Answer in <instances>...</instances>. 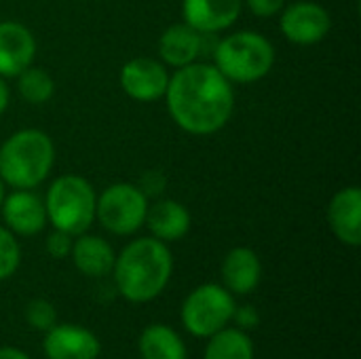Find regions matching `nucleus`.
<instances>
[{
  "label": "nucleus",
  "mask_w": 361,
  "mask_h": 359,
  "mask_svg": "<svg viewBox=\"0 0 361 359\" xmlns=\"http://www.w3.org/2000/svg\"><path fill=\"white\" fill-rule=\"evenodd\" d=\"M165 97L176 125L195 135L220 131L235 106L231 80L216 66L195 61L176 70Z\"/></svg>",
  "instance_id": "1"
},
{
  "label": "nucleus",
  "mask_w": 361,
  "mask_h": 359,
  "mask_svg": "<svg viewBox=\"0 0 361 359\" xmlns=\"http://www.w3.org/2000/svg\"><path fill=\"white\" fill-rule=\"evenodd\" d=\"M173 258L154 237L131 241L114 260V284L129 303H150L169 284Z\"/></svg>",
  "instance_id": "2"
},
{
  "label": "nucleus",
  "mask_w": 361,
  "mask_h": 359,
  "mask_svg": "<svg viewBox=\"0 0 361 359\" xmlns=\"http://www.w3.org/2000/svg\"><path fill=\"white\" fill-rule=\"evenodd\" d=\"M53 161L55 148L44 131H17L0 146V180L17 190H30L49 176Z\"/></svg>",
  "instance_id": "3"
},
{
  "label": "nucleus",
  "mask_w": 361,
  "mask_h": 359,
  "mask_svg": "<svg viewBox=\"0 0 361 359\" xmlns=\"http://www.w3.org/2000/svg\"><path fill=\"white\" fill-rule=\"evenodd\" d=\"M216 68L235 83H256L264 78L273 63V44L258 32H237L218 42Z\"/></svg>",
  "instance_id": "4"
},
{
  "label": "nucleus",
  "mask_w": 361,
  "mask_h": 359,
  "mask_svg": "<svg viewBox=\"0 0 361 359\" xmlns=\"http://www.w3.org/2000/svg\"><path fill=\"white\" fill-rule=\"evenodd\" d=\"M95 203L97 199L93 186L85 178L61 176L47 193V220H51L57 231H63L72 237L82 235L95 218Z\"/></svg>",
  "instance_id": "5"
},
{
  "label": "nucleus",
  "mask_w": 361,
  "mask_h": 359,
  "mask_svg": "<svg viewBox=\"0 0 361 359\" xmlns=\"http://www.w3.org/2000/svg\"><path fill=\"white\" fill-rule=\"evenodd\" d=\"M235 300L224 286L205 284L192 290L182 305L184 328L199 339H209L233 320Z\"/></svg>",
  "instance_id": "6"
},
{
  "label": "nucleus",
  "mask_w": 361,
  "mask_h": 359,
  "mask_svg": "<svg viewBox=\"0 0 361 359\" xmlns=\"http://www.w3.org/2000/svg\"><path fill=\"white\" fill-rule=\"evenodd\" d=\"M148 197L133 184H114L95 203L102 226L114 235H133L146 220Z\"/></svg>",
  "instance_id": "7"
},
{
  "label": "nucleus",
  "mask_w": 361,
  "mask_h": 359,
  "mask_svg": "<svg viewBox=\"0 0 361 359\" xmlns=\"http://www.w3.org/2000/svg\"><path fill=\"white\" fill-rule=\"evenodd\" d=\"M330 25V13L317 2H294L281 15V32L296 44H315L324 40Z\"/></svg>",
  "instance_id": "8"
},
{
  "label": "nucleus",
  "mask_w": 361,
  "mask_h": 359,
  "mask_svg": "<svg viewBox=\"0 0 361 359\" xmlns=\"http://www.w3.org/2000/svg\"><path fill=\"white\" fill-rule=\"evenodd\" d=\"M169 76L157 59L137 57L123 66L121 87L123 91L137 102H154L165 95Z\"/></svg>",
  "instance_id": "9"
},
{
  "label": "nucleus",
  "mask_w": 361,
  "mask_h": 359,
  "mask_svg": "<svg viewBox=\"0 0 361 359\" xmlns=\"http://www.w3.org/2000/svg\"><path fill=\"white\" fill-rule=\"evenodd\" d=\"M102 345L97 336L72 324L53 326L44 336V355L49 359H97Z\"/></svg>",
  "instance_id": "10"
},
{
  "label": "nucleus",
  "mask_w": 361,
  "mask_h": 359,
  "mask_svg": "<svg viewBox=\"0 0 361 359\" xmlns=\"http://www.w3.org/2000/svg\"><path fill=\"white\" fill-rule=\"evenodd\" d=\"M36 53L32 32L17 21H0V76H19Z\"/></svg>",
  "instance_id": "11"
},
{
  "label": "nucleus",
  "mask_w": 361,
  "mask_h": 359,
  "mask_svg": "<svg viewBox=\"0 0 361 359\" xmlns=\"http://www.w3.org/2000/svg\"><path fill=\"white\" fill-rule=\"evenodd\" d=\"M241 4V0H184L182 11L192 30L199 34H214L237 21Z\"/></svg>",
  "instance_id": "12"
},
{
  "label": "nucleus",
  "mask_w": 361,
  "mask_h": 359,
  "mask_svg": "<svg viewBox=\"0 0 361 359\" xmlns=\"http://www.w3.org/2000/svg\"><path fill=\"white\" fill-rule=\"evenodd\" d=\"M2 216L6 226L23 237L40 233L47 224L44 203L30 190H15L2 201Z\"/></svg>",
  "instance_id": "13"
},
{
  "label": "nucleus",
  "mask_w": 361,
  "mask_h": 359,
  "mask_svg": "<svg viewBox=\"0 0 361 359\" xmlns=\"http://www.w3.org/2000/svg\"><path fill=\"white\" fill-rule=\"evenodd\" d=\"M328 222L334 235L351 245L357 248L361 243V190L357 186L343 188L334 195L328 207Z\"/></svg>",
  "instance_id": "14"
},
{
  "label": "nucleus",
  "mask_w": 361,
  "mask_h": 359,
  "mask_svg": "<svg viewBox=\"0 0 361 359\" xmlns=\"http://www.w3.org/2000/svg\"><path fill=\"white\" fill-rule=\"evenodd\" d=\"M262 275L260 258L250 248H235L222 262V281L228 292L250 294L258 288Z\"/></svg>",
  "instance_id": "15"
},
{
  "label": "nucleus",
  "mask_w": 361,
  "mask_h": 359,
  "mask_svg": "<svg viewBox=\"0 0 361 359\" xmlns=\"http://www.w3.org/2000/svg\"><path fill=\"white\" fill-rule=\"evenodd\" d=\"M144 222L148 224L154 239H159L163 243L165 241H178L190 231L188 209L182 203L171 201V199L157 201L152 207H148Z\"/></svg>",
  "instance_id": "16"
},
{
  "label": "nucleus",
  "mask_w": 361,
  "mask_h": 359,
  "mask_svg": "<svg viewBox=\"0 0 361 359\" xmlns=\"http://www.w3.org/2000/svg\"><path fill=\"white\" fill-rule=\"evenodd\" d=\"M203 51V36L188 23H176L167 28L159 40L161 57L176 68L192 63Z\"/></svg>",
  "instance_id": "17"
},
{
  "label": "nucleus",
  "mask_w": 361,
  "mask_h": 359,
  "mask_svg": "<svg viewBox=\"0 0 361 359\" xmlns=\"http://www.w3.org/2000/svg\"><path fill=\"white\" fill-rule=\"evenodd\" d=\"M72 258L76 269L87 275V277H104L112 271L114 267V250L108 241H104L102 237H93V235H80V239L76 243H72Z\"/></svg>",
  "instance_id": "18"
},
{
  "label": "nucleus",
  "mask_w": 361,
  "mask_h": 359,
  "mask_svg": "<svg viewBox=\"0 0 361 359\" xmlns=\"http://www.w3.org/2000/svg\"><path fill=\"white\" fill-rule=\"evenodd\" d=\"M140 355L142 359H186V347L176 330L152 324L140 336Z\"/></svg>",
  "instance_id": "19"
},
{
  "label": "nucleus",
  "mask_w": 361,
  "mask_h": 359,
  "mask_svg": "<svg viewBox=\"0 0 361 359\" xmlns=\"http://www.w3.org/2000/svg\"><path fill=\"white\" fill-rule=\"evenodd\" d=\"M203 359H254L252 339L237 328H222L209 336Z\"/></svg>",
  "instance_id": "20"
},
{
  "label": "nucleus",
  "mask_w": 361,
  "mask_h": 359,
  "mask_svg": "<svg viewBox=\"0 0 361 359\" xmlns=\"http://www.w3.org/2000/svg\"><path fill=\"white\" fill-rule=\"evenodd\" d=\"M17 91L30 104H44L53 97L55 83L42 68H25L19 74Z\"/></svg>",
  "instance_id": "21"
},
{
  "label": "nucleus",
  "mask_w": 361,
  "mask_h": 359,
  "mask_svg": "<svg viewBox=\"0 0 361 359\" xmlns=\"http://www.w3.org/2000/svg\"><path fill=\"white\" fill-rule=\"evenodd\" d=\"M19 260H21V252L13 233L0 226V281L17 271Z\"/></svg>",
  "instance_id": "22"
},
{
  "label": "nucleus",
  "mask_w": 361,
  "mask_h": 359,
  "mask_svg": "<svg viewBox=\"0 0 361 359\" xmlns=\"http://www.w3.org/2000/svg\"><path fill=\"white\" fill-rule=\"evenodd\" d=\"M25 320L27 324L34 328V330H40V332H47L51 330L55 324H57V311L55 307L44 300V298H36L27 305L25 309Z\"/></svg>",
  "instance_id": "23"
},
{
  "label": "nucleus",
  "mask_w": 361,
  "mask_h": 359,
  "mask_svg": "<svg viewBox=\"0 0 361 359\" xmlns=\"http://www.w3.org/2000/svg\"><path fill=\"white\" fill-rule=\"evenodd\" d=\"M47 252L53 258H66L72 252V235L63 233V231H53L47 237Z\"/></svg>",
  "instance_id": "24"
},
{
  "label": "nucleus",
  "mask_w": 361,
  "mask_h": 359,
  "mask_svg": "<svg viewBox=\"0 0 361 359\" xmlns=\"http://www.w3.org/2000/svg\"><path fill=\"white\" fill-rule=\"evenodd\" d=\"M286 0H247V6L258 17H273L281 11Z\"/></svg>",
  "instance_id": "25"
},
{
  "label": "nucleus",
  "mask_w": 361,
  "mask_h": 359,
  "mask_svg": "<svg viewBox=\"0 0 361 359\" xmlns=\"http://www.w3.org/2000/svg\"><path fill=\"white\" fill-rule=\"evenodd\" d=\"M146 197L148 195H159V193H163V188H165V178H163V174H159V171H148L142 180H140V186H137Z\"/></svg>",
  "instance_id": "26"
},
{
  "label": "nucleus",
  "mask_w": 361,
  "mask_h": 359,
  "mask_svg": "<svg viewBox=\"0 0 361 359\" xmlns=\"http://www.w3.org/2000/svg\"><path fill=\"white\" fill-rule=\"evenodd\" d=\"M233 320L239 324V328H243V330H250V328H256V326H258V322H260V315H258V311H256L254 307L245 305V307H241V309H235V313H233Z\"/></svg>",
  "instance_id": "27"
},
{
  "label": "nucleus",
  "mask_w": 361,
  "mask_h": 359,
  "mask_svg": "<svg viewBox=\"0 0 361 359\" xmlns=\"http://www.w3.org/2000/svg\"><path fill=\"white\" fill-rule=\"evenodd\" d=\"M0 359H30L23 351L15 347H0Z\"/></svg>",
  "instance_id": "28"
},
{
  "label": "nucleus",
  "mask_w": 361,
  "mask_h": 359,
  "mask_svg": "<svg viewBox=\"0 0 361 359\" xmlns=\"http://www.w3.org/2000/svg\"><path fill=\"white\" fill-rule=\"evenodd\" d=\"M6 106H8V87L4 85V80L0 76V114L6 110Z\"/></svg>",
  "instance_id": "29"
},
{
  "label": "nucleus",
  "mask_w": 361,
  "mask_h": 359,
  "mask_svg": "<svg viewBox=\"0 0 361 359\" xmlns=\"http://www.w3.org/2000/svg\"><path fill=\"white\" fill-rule=\"evenodd\" d=\"M2 201H4V184L0 180V205H2Z\"/></svg>",
  "instance_id": "30"
}]
</instances>
